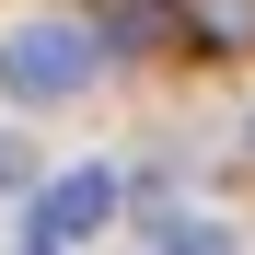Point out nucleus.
<instances>
[{
  "mask_svg": "<svg viewBox=\"0 0 255 255\" xmlns=\"http://www.w3.org/2000/svg\"><path fill=\"white\" fill-rule=\"evenodd\" d=\"M81 81H93V35H81V23H23V35H0V93H12V105H70Z\"/></svg>",
  "mask_w": 255,
  "mask_h": 255,
  "instance_id": "obj_1",
  "label": "nucleus"
},
{
  "mask_svg": "<svg viewBox=\"0 0 255 255\" xmlns=\"http://www.w3.org/2000/svg\"><path fill=\"white\" fill-rule=\"evenodd\" d=\"M116 221V174H105V162H81V174H58L47 197H35V244H47V255H70L81 232H105Z\"/></svg>",
  "mask_w": 255,
  "mask_h": 255,
  "instance_id": "obj_2",
  "label": "nucleus"
},
{
  "mask_svg": "<svg viewBox=\"0 0 255 255\" xmlns=\"http://www.w3.org/2000/svg\"><path fill=\"white\" fill-rule=\"evenodd\" d=\"M174 0H93V47H116V58H162L174 47Z\"/></svg>",
  "mask_w": 255,
  "mask_h": 255,
  "instance_id": "obj_3",
  "label": "nucleus"
},
{
  "mask_svg": "<svg viewBox=\"0 0 255 255\" xmlns=\"http://www.w3.org/2000/svg\"><path fill=\"white\" fill-rule=\"evenodd\" d=\"M162 255H232V232H209V221H186V232L162 244Z\"/></svg>",
  "mask_w": 255,
  "mask_h": 255,
  "instance_id": "obj_4",
  "label": "nucleus"
},
{
  "mask_svg": "<svg viewBox=\"0 0 255 255\" xmlns=\"http://www.w3.org/2000/svg\"><path fill=\"white\" fill-rule=\"evenodd\" d=\"M35 255H47V244H35Z\"/></svg>",
  "mask_w": 255,
  "mask_h": 255,
  "instance_id": "obj_5",
  "label": "nucleus"
}]
</instances>
